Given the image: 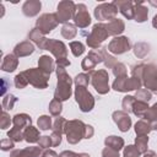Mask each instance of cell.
Instances as JSON below:
<instances>
[{
	"label": "cell",
	"instance_id": "6da1fadb",
	"mask_svg": "<svg viewBox=\"0 0 157 157\" xmlns=\"http://www.w3.org/2000/svg\"><path fill=\"white\" fill-rule=\"evenodd\" d=\"M56 75H58V85H56V90L54 92V98L63 102L70 98L71 96V83L72 80L69 76V74L66 72L65 67H56Z\"/></svg>",
	"mask_w": 157,
	"mask_h": 157
},
{
	"label": "cell",
	"instance_id": "7a4b0ae2",
	"mask_svg": "<svg viewBox=\"0 0 157 157\" xmlns=\"http://www.w3.org/2000/svg\"><path fill=\"white\" fill-rule=\"evenodd\" d=\"M64 132L66 134L67 142L71 144V145H75L81 139H85L86 124H83L81 120H70V121H66Z\"/></svg>",
	"mask_w": 157,
	"mask_h": 157
},
{
	"label": "cell",
	"instance_id": "3957f363",
	"mask_svg": "<svg viewBox=\"0 0 157 157\" xmlns=\"http://www.w3.org/2000/svg\"><path fill=\"white\" fill-rule=\"evenodd\" d=\"M23 74L27 78L28 83H31L36 88H39V90L47 88L49 75L45 74L44 71H42L39 67L38 69H28V70L23 71Z\"/></svg>",
	"mask_w": 157,
	"mask_h": 157
},
{
	"label": "cell",
	"instance_id": "277c9868",
	"mask_svg": "<svg viewBox=\"0 0 157 157\" xmlns=\"http://www.w3.org/2000/svg\"><path fill=\"white\" fill-rule=\"evenodd\" d=\"M142 82L137 77H128V76H121L117 77L115 81L113 82V88L118 92H128V91H134V90H140Z\"/></svg>",
	"mask_w": 157,
	"mask_h": 157
},
{
	"label": "cell",
	"instance_id": "5b68a950",
	"mask_svg": "<svg viewBox=\"0 0 157 157\" xmlns=\"http://www.w3.org/2000/svg\"><path fill=\"white\" fill-rule=\"evenodd\" d=\"M108 31L105 28V25L103 23H97L93 26L92 32L90 33V36L87 37V45L92 49H96L101 45V43L103 40H105L108 38Z\"/></svg>",
	"mask_w": 157,
	"mask_h": 157
},
{
	"label": "cell",
	"instance_id": "8992f818",
	"mask_svg": "<svg viewBox=\"0 0 157 157\" xmlns=\"http://www.w3.org/2000/svg\"><path fill=\"white\" fill-rule=\"evenodd\" d=\"M75 98H76V102L78 103V107H80V109L82 112H90L94 107V98H93V96L83 86H76Z\"/></svg>",
	"mask_w": 157,
	"mask_h": 157
},
{
	"label": "cell",
	"instance_id": "52a82bcc",
	"mask_svg": "<svg viewBox=\"0 0 157 157\" xmlns=\"http://www.w3.org/2000/svg\"><path fill=\"white\" fill-rule=\"evenodd\" d=\"M91 83L94 87V90L99 94H105L109 92V83H108V72L105 70H98V71H91Z\"/></svg>",
	"mask_w": 157,
	"mask_h": 157
},
{
	"label": "cell",
	"instance_id": "ba28073f",
	"mask_svg": "<svg viewBox=\"0 0 157 157\" xmlns=\"http://www.w3.org/2000/svg\"><path fill=\"white\" fill-rule=\"evenodd\" d=\"M59 21L56 17V13H44L42 15L37 22H36V28H38L44 36L49 32H52L56 26Z\"/></svg>",
	"mask_w": 157,
	"mask_h": 157
},
{
	"label": "cell",
	"instance_id": "9c48e42d",
	"mask_svg": "<svg viewBox=\"0 0 157 157\" xmlns=\"http://www.w3.org/2000/svg\"><path fill=\"white\" fill-rule=\"evenodd\" d=\"M118 13V9L114 5V2L110 4H101L94 9V16L99 21H112L115 18Z\"/></svg>",
	"mask_w": 157,
	"mask_h": 157
},
{
	"label": "cell",
	"instance_id": "30bf717a",
	"mask_svg": "<svg viewBox=\"0 0 157 157\" xmlns=\"http://www.w3.org/2000/svg\"><path fill=\"white\" fill-rule=\"evenodd\" d=\"M142 82L148 91L157 94V67L153 65H145L142 74Z\"/></svg>",
	"mask_w": 157,
	"mask_h": 157
},
{
	"label": "cell",
	"instance_id": "8fae6325",
	"mask_svg": "<svg viewBox=\"0 0 157 157\" xmlns=\"http://www.w3.org/2000/svg\"><path fill=\"white\" fill-rule=\"evenodd\" d=\"M131 43L128 37H115L110 40L107 50L113 54H124L125 52L130 50Z\"/></svg>",
	"mask_w": 157,
	"mask_h": 157
},
{
	"label": "cell",
	"instance_id": "7c38bea8",
	"mask_svg": "<svg viewBox=\"0 0 157 157\" xmlns=\"http://www.w3.org/2000/svg\"><path fill=\"white\" fill-rule=\"evenodd\" d=\"M75 4L72 1H60L58 5L56 17L59 22H67L75 13Z\"/></svg>",
	"mask_w": 157,
	"mask_h": 157
},
{
	"label": "cell",
	"instance_id": "4fadbf2b",
	"mask_svg": "<svg viewBox=\"0 0 157 157\" xmlns=\"http://www.w3.org/2000/svg\"><path fill=\"white\" fill-rule=\"evenodd\" d=\"M74 22L80 28H85L91 23V16L83 4H77L75 6V13H74Z\"/></svg>",
	"mask_w": 157,
	"mask_h": 157
},
{
	"label": "cell",
	"instance_id": "5bb4252c",
	"mask_svg": "<svg viewBox=\"0 0 157 157\" xmlns=\"http://www.w3.org/2000/svg\"><path fill=\"white\" fill-rule=\"evenodd\" d=\"M44 49L52 52V54H54V56L56 58V60H59V59H66L67 49H66L65 44L63 42H60V40L47 39V43L44 45Z\"/></svg>",
	"mask_w": 157,
	"mask_h": 157
},
{
	"label": "cell",
	"instance_id": "9a60e30c",
	"mask_svg": "<svg viewBox=\"0 0 157 157\" xmlns=\"http://www.w3.org/2000/svg\"><path fill=\"white\" fill-rule=\"evenodd\" d=\"M103 61V55L101 52H96V50H91L88 53V55L82 60V69L85 71H93L94 66L98 64V63H102Z\"/></svg>",
	"mask_w": 157,
	"mask_h": 157
},
{
	"label": "cell",
	"instance_id": "2e32d148",
	"mask_svg": "<svg viewBox=\"0 0 157 157\" xmlns=\"http://www.w3.org/2000/svg\"><path fill=\"white\" fill-rule=\"evenodd\" d=\"M113 120L118 125L119 130L123 131V132L128 131L130 129V126H131V119H130L129 114L126 112H124V110H117V112H114L113 113Z\"/></svg>",
	"mask_w": 157,
	"mask_h": 157
},
{
	"label": "cell",
	"instance_id": "e0dca14e",
	"mask_svg": "<svg viewBox=\"0 0 157 157\" xmlns=\"http://www.w3.org/2000/svg\"><path fill=\"white\" fill-rule=\"evenodd\" d=\"M42 148L39 146H31L23 150H13L10 157H42Z\"/></svg>",
	"mask_w": 157,
	"mask_h": 157
},
{
	"label": "cell",
	"instance_id": "ac0fdd59",
	"mask_svg": "<svg viewBox=\"0 0 157 157\" xmlns=\"http://www.w3.org/2000/svg\"><path fill=\"white\" fill-rule=\"evenodd\" d=\"M40 7H42L40 1H38V0H28V1H26L23 4L22 12L27 17H33V16H36L39 12Z\"/></svg>",
	"mask_w": 157,
	"mask_h": 157
},
{
	"label": "cell",
	"instance_id": "d6986e66",
	"mask_svg": "<svg viewBox=\"0 0 157 157\" xmlns=\"http://www.w3.org/2000/svg\"><path fill=\"white\" fill-rule=\"evenodd\" d=\"M34 52V45L28 42V40H25V42H21L18 43L15 48H13V54L17 56V58H22V56H28L29 54H32Z\"/></svg>",
	"mask_w": 157,
	"mask_h": 157
},
{
	"label": "cell",
	"instance_id": "ffe728a7",
	"mask_svg": "<svg viewBox=\"0 0 157 157\" xmlns=\"http://www.w3.org/2000/svg\"><path fill=\"white\" fill-rule=\"evenodd\" d=\"M117 9L123 13L124 17L128 20L134 18V2L131 1H114Z\"/></svg>",
	"mask_w": 157,
	"mask_h": 157
},
{
	"label": "cell",
	"instance_id": "44dd1931",
	"mask_svg": "<svg viewBox=\"0 0 157 157\" xmlns=\"http://www.w3.org/2000/svg\"><path fill=\"white\" fill-rule=\"evenodd\" d=\"M18 65V59L15 54H7L4 56L2 63H1V70L6 72H12L17 69Z\"/></svg>",
	"mask_w": 157,
	"mask_h": 157
},
{
	"label": "cell",
	"instance_id": "7402d4cb",
	"mask_svg": "<svg viewBox=\"0 0 157 157\" xmlns=\"http://www.w3.org/2000/svg\"><path fill=\"white\" fill-rule=\"evenodd\" d=\"M105 28H107L109 36H118V34L123 33V31L125 29V25L121 20L114 18L105 25Z\"/></svg>",
	"mask_w": 157,
	"mask_h": 157
},
{
	"label": "cell",
	"instance_id": "603a6c76",
	"mask_svg": "<svg viewBox=\"0 0 157 157\" xmlns=\"http://www.w3.org/2000/svg\"><path fill=\"white\" fill-rule=\"evenodd\" d=\"M32 123V119L28 114H25V113H21V114H16L13 118H12V124L15 125V128H18V129H26L27 126H29Z\"/></svg>",
	"mask_w": 157,
	"mask_h": 157
},
{
	"label": "cell",
	"instance_id": "cb8c5ba5",
	"mask_svg": "<svg viewBox=\"0 0 157 157\" xmlns=\"http://www.w3.org/2000/svg\"><path fill=\"white\" fill-rule=\"evenodd\" d=\"M148 11L147 7L144 6V2L134 4V18L136 22H145L147 20Z\"/></svg>",
	"mask_w": 157,
	"mask_h": 157
},
{
	"label": "cell",
	"instance_id": "d4e9b609",
	"mask_svg": "<svg viewBox=\"0 0 157 157\" xmlns=\"http://www.w3.org/2000/svg\"><path fill=\"white\" fill-rule=\"evenodd\" d=\"M38 65L39 69L48 75H50L54 71V61L49 55H42L38 60Z\"/></svg>",
	"mask_w": 157,
	"mask_h": 157
},
{
	"label": "cell",
	"instance_id": "484cf974",
	"mask_svg": "<svg viewBox=\"0 0 157 157\" xmlns=\"http://www.w3.org/2000/svg\"><path fill=\"white\" fill-rule=\"evenodd\" d=\"M28 38L31 40H33L40 49H44V45L47 43V38L44 37V34L38 29V28H33L29 33H28Z\"/></svg>",
	"mask_w": 157,
	"mask_h": 157
},
{
	"label": "cell",
	"instance_id": "4316f807",
	"mask_svg": "<svg viewBox=\"0 0 157 157\" xmlns=\"http://www.w3.org/2000/svg\"><path fill=\"white\" fill-rule=\"evenodd\" d=\"M23 137H25V140H26L27 142H29V144L38 142L39 139H40L38 129H36V128L32 126V125L27 126V128L23 130Z\"/></svg>",
	"mask_w": 157,
	"mask_h": 157
},
{
	"label": "cell",
	"instance_id": "83f0119b",
	"mask_svg": "<svg viewBox=\"0 0 157 157\" xmlns=\"http://www.w3.org/2000/svg\"><path fill=\"white\" fill-rule=\"evenodd\" d=\"M105 147H110L115 151H120L124 147V140L119 136H108L104 140Z\"/></svg>",
	"mask_w": 157,
	"mask_h": 157
},
{
	"label": "cell",
	"instance_id": "f1b7e54d",
	"mask_svg": "<svg viewBox=\"0 0 157 157\" xmlns=\"http://www.w3.org/2000/svg\"><path fill=\"white\" fill-rule=\"evenodd\" d=\"M151 125L147 120H139L135 124V132L137 136L140 135H148V132L151 131Z\"/></svg>",
	"mask_w": 157,
	"mask_h": 157
},
{
	"label": "cell",
	"instance_id": "f546056e",
	"mask_svg": "<svg viewBox=\"0 0 157 157\" xmlns=\"http://www.w3.org/2000/svg\"><path fill=\"white\" fill-rule=\"evenodd\" d=\"M148 105H147V103H145V102H141V101H135V103H134V105H132V113L135 114V115H137V117H144L145 115V113L148 110Z\"/></svg>",
	"mask_w": 157,
	"mask_h": 157
},
{
	"label": "cell",
	"instance_id": "4dcf8cb0",
	"mask_svg": "<svg viewBox=\"0 0 157 157\" xmlns=\"http://www.w3.org/2000/svg\"><path fill=\"white\" fill-rule=\"evenodd\" d=\"M77 34V29L74 25L71 23H65L61 28V36L66 39H72Z\"/></svg>",
	"mask_w": 157,
	"mask_h": 157
},
{
	"label": "cell",
	"instance_id": "1f68e13d",
	"mask_svg": "<svg viewBox=\"0 0 157 157\" xmlns=\"http://www.w3.org/2000/svg\"><path fill=\"white\" fill-rule=\"evenodd\" d=\"M147 144H148V137H147V135H140V136H137L136 140H135V146L137 147V150H139L141 153L147 152Z\"/></svg>",
	"mask_w": 157,
	"mask_h": 157
},
{
	"label": "cell",
	"instance_id": "d6a6232c",
	"mask_svg": "<svg viewBox=\"0 0 157 157\" xmlns=\"http://www.w3.org/2000/svg\"><path fill=\"white\" fill-rule=\"evenodd\" d=\"M148 52H150V45L146 43H137L134 49V53L137 58H144L145 55L148 54Z\"/></svg>",
	"mask_w": 157,
	"mask_h": 157
},
{
	"label": "cell",
	"instance_id": "836d02e7",
	"mask_svg": "<svg viewBox=\"0 0 157 157\" xmlns=\"http://www.w3.org/2000/svg\"><path fill=\"white\" fill-rule=\"evenodd\" d=\"M7 136H9V139H11V140L15 141V142H20V141L25 140L23 132H22V130L18 129V128H12V129H10V130L7 131Z\"/></svg>",
	"mask_w": 157,
	"mask_h": 157
},
{
	"label": "cell",
	"instance_id": "e575fe53",
	"mask_svg": "<svg viewBox=\"0 0 157 157\" xmlns=\"http://www.w3.org/2000/svg\"><path fill=\"white\" fill-rule=\"evenodd\" d=\"M61 110H63V104H61V102L54 98V99L50 102V104H49V112H50V114L54 115V117H59L60 113H61Z\"/></svg>",
	"mask_w": 157,
	"mask_h": 157
},
{
	"label": "cell",
	"instance_id": "d590c367",
	"mask_svg": "<svg viewBox=\"0 0 157 157\" xmlns=\"http://www.w3.org/2000/svg\"><path fill=\"white\" fill-rule=\"evenodd\" d=\"M101 53H102V55H103V61H104L105 66L109 67V69H113L114 65L118 63V61L115 60V58L112 56V55H109V53L107 52V48H103V49L101 50Z\"/></svg>",
	"mask_w": 157,
	"mask_h": 157
},
{
	"label": "cell",
	"instance_id": "8d00e7d4",
	"mask_svg": "<svg viewBox=\"0 0 157 157\" xmlns=\"http://www.w3.org/2000/svg\"><path fill=\"white\" fill-rule=\"evenodd\" d=\"M151 97H152V94L147 88H140V90L136 91V94H135V98L137 101H141V102H145V103H147L151 99Z\"/></svg>",
	"mask_w": 157,
	"mask_h": 157
},
{
	"label": "cell",
	"instance_id": "74e56055",
	"mask_svg": "<svg viewBox=\"0 0 157 157\" xmlns=\"http://www.w3.org/2000/svg\"><path fill=\"white\" fill-rule=\"evenodd\" d=\"M16 102H17V98L13 94H6L2 99V108L5 110H11L13 109V105Z\"/></svg>",
	"mask_w": 157,
	"mask_h": 157
},
{
	"label": "cell",
	"instance_id": "f35d334b",
	"mask_svg": "<svg viewBox=\"0 0 157 157\" xmlns=\"http://www.w3.org/2000/svg\"><path fill=\"white\" fill-rule=\"evenodd\" d=\"M90 78H91V72L90 74H78L75 77V85L76 86H83V87H86L90 83Z\"/></svg>",
	"mask_w": 157,
	"mask_h": 157
},
{
	"label": "cell",
	"instance_id": "ab89813d",
	"mask_svg": "<svg viewBox=\"0 0 157 157\" xmlns=\"http://www.w3.org/2000/svg\"><path fill=\"white\" fill-rule=\"evenodd\" d=\"M38 128L40 129V130H48V129H52V119H50V117H48V115H42V117H39V119H38Z\"/></svg>",
	"mask_w": 157,
	"mask_h": 157
},
{
	"label": "cell",
	"instance_id": "60d3db41",
	"mask_svg": "<svg viewBox=\"0 0 157 157\" xmlns=\"http://www.w3.org/2000/svg\"><path fill=\"white\" fill-rule=\"evenodd\" d=\"M66 121H67V120H65L64 118H61V117H58V118L55 119L54 124H53V131H55V132H59V134H63V132H64V130H65V125H66Z\"/></svg>",
	"mask_w": 157,
	"mask_h": 157
},
{
	"label": "cell",
	"instance_id": "b9f144b4",
	"mask_svg": "<svg viewBox=\"0 0 157 157\" xmlns=\"http://www.w3.org/2000/svg\"><path fill=\"white\" fill-rule=\"evenodd\" d=\"M135 101H136V98L132 97V96H126V97H124V99H123V102H121L123 110L126 112V113H128V112H131Z\"/></svg>",
	"mask_w": 157,
	"mask_h": 157
},
{
	"label": "cell",
	"instance_id": "7bdbcfd3",
	"mask_svg": "<svg viewBox=\"0 0 157 157\" xmlns=\"http://www.w3.org/2000/svg\"><path fill=\"white\" fill-rule=\"evenodd\" d=\"M70 48H71V52H72V54L75 56H80L85 52V45L81 42H71L70 43Z\"/></svg>",
	"mask_w": 157,
	"mask_h": 157
},
{
	"label": "cell",
	"instance_id": "ee69618b",
	"mask_svg": "<svg viewBox=\"0 0 157 157\" xmlns=\"http://www.w3.org/2000/svg\"><path fill=\"white\" fill-rule=\"evenodd\" d=\"M140 156H141V152L134 145H129L124 148V157H140Z\"/></svg>",
	"mask_w": 157,
	"mask_h": 157
},
{
	"label": "cell",
	"instance_id": "f6af8a7d",
	"mask_svg": "<svg viewBox=\"0 0 157 157\" xmlns=\"http://www.w3.org/2000/svg\"><path fill=\"white\" fill-rule=\"evenodd\" d=\"M27 85H28V81H27V78H26V76H25V74H23V71L15 76V86H16L17 88H25Z\"/></svg>",
	"mask_w": 157,
	"mask_h": 157
},
{
	"label": "cell",
	"instance_id": "bcb514c9",
	"mask_svg": "<svg viewBox=\"0 0 157 157\" xmlns=\"http://www.w3.org/2000/svg\"><path fill=\"white\" fill-rule=\"evenodd\" d=\"M113 74L115 75V77H121V76H126V67L124 64L121 63H117L113 67Z\"/></svg>",
	"mask_w": 157,
	"mask_h": 157
},
{
	"label": "cell",
	"instance_id": "7dc6e473",
	"mask_svg": "<svg viewBox=\"0 0 157 157\" xmlns=\"http://www.w3.org/2000/svg\"><path fill=\"white\" fill-rule=\"evenodd\" d=\"M11 123H12V120L10 119V115L7 114L6 110H4V112L1 113V118H0V128H1L2 130H5V129H7V128L10 126Z\"/></svg>",
	"mask_w": 157,
	"mask_h": 157
},
{
	"label": "cell",
	"instance_id": "c3c4849f",
	"mask_svg": "<svg viewBox=\"0 0 157 157\" xmlns=\"http://www.w3.org/2000/svg\"><path fill=\"white\" fill-rule=\"evenodd\" d=\"M13 142L15 141H12L11 139H4L0 142V147H1L2 151H10V150H12L15 147V144Z\"/></svg>",
	"mask_w": 157,
	"mask_h": 157
},
{
	"label": "cell",
	"instance_id": "681fc988",
	"mask_svg": "<svg viewBox=\"0 0 157 157\" xmlns=\"http://www.w3.org/2000/svg\"><path fill=\"white\" fill-rule=\"evenodd\" d=\"M102 157H120L119 151H115L110 147H104L102 151Z\"/></svg>",
	"mask_w": 157,
	"mask_h": 157
},
{
	"label": "cell",
	"instance_id": "f907efd6",
	"mask_svg": "<svg viewBox=\"0 0 157 157\" xmlns=\"http://www.w3.org/2000/svg\"><path fill=\"white\" fill-rule=\"evenodd\" d=\"M38 144H39V147H40V148H48L49 146H53V145H52V139H50V136H40Z\"/></svg>",
	"mask_w": 157,
	"mask_h": 157
},
{
	"label": "cell",
	"instance_id": "816d5d0a",
	"mask_svg": "<svg viewBox=\"0 0 157 157\" xmlns=\"http://www.w3.org/2000/svg\"><path fill=\"white\" fill-rule=\"evenodd\" d=\"M50 139H52V145H53V146H58V145H60V142H61V134L53 131L52 135H50Z\"/></svg>",
	"mask_w": 157,
	"mask_h": 157
},
{
	"label": "cell",
	"instance_id": "f5cc1de1",
	"mask_svg": "<svg viewBox=\"0 0 157 157\" xmlns=\"http://www.w3.org/2000/svg\"><path fill=\"white\" fill-rule=\"evenodd\" d=\"M94 134V130L91 125H86V132H85V139H91Z\"/></svg>",
	"mask_w": 157,
	"mask_h": 157
},
{
	"label": "cell",
	"instance_id": "db71d44e",
	"mask_svg": "<svg viewBox=\"0 0 157 157\" xmlns=\"http://www.w3.org/2000/svg\"><path fill=\"white\" fill-rule=\"evenodd\" d=\"M59 157H80V153H75L72 151H64L60 153Z\"/></svg>",
	"mask_w": 157,
	"mask_h": 157
},
{
	"label": "cell",
	"instance_id": "11a10c76",
	"mask_svg": "<svg viewBox=\"0 0 157 157\" xmlns=\"http://www.w3.org/2000/svg\"><path fill=\"white\" fill-rule=\"evenodd\" d=\"M56 64L60 67H65V66H69L70 65V61L67 59H59V60H56Z\"/></svg>",
	"mask_w": 157,
	"mask_h": 157
},
{
	"label": "cell",
	"instance_id": "9f6ffc18",
	"mask_svg": "<svg viewBox=\"0 0 157 157\" xmlns=\"http://www.w3.org/2000/svg\"><path fill=\"white\" fill-rule=\"evenodd\" d=\"M42 157H59V156L56 155V152H54V151H52V150H47V151L43 152Z\"/></svg>",
	"mask_w": 157,
	"mask_h": 157
},
{
	"label": "cell",
	"instance_id": "6f0895ef",
	"mask_svg": "<svg viewBox=\"0 0 157 157\" xmlns=\"http://www.w3.org/2000/svg\"><path fill=\"white\" fill-rule=\"evenodd\" d=\"M144 157H157V156L153 151H147V152L144 153Z\"/></svg>",
	"mask_w": 157,
	"mask_h": 157
},
{
	"label": "cell",
	"instance_id": "680465c9",
	"mask_svg": "<svg viewBox=\"0 0 157 157\" xmlns=\"http://www.w3.org/2000/svg\"><path fill=\"white\" fill-rule=\"evenodd\" d=\"M152 26L155 27V28H157V15L153 17V20H152Z\"/></svg>",
	"mask_w": 157,
	"mask_h": 157
},
{
	"label": "cell",
	"instance_id": "91938a15",
	"mask_svg": "<svg viewBox=\"0 0 157 157\" xmlns=\"http://www.w3.org/2000/svg\"><path fill=\"white\" fill-rule=\"evenodd\" d=\"M80 157H90V155H87V153H80Z\"/></svg>",
	"mask_w": 157,
	"mask_h": 157
}]
</instances>
